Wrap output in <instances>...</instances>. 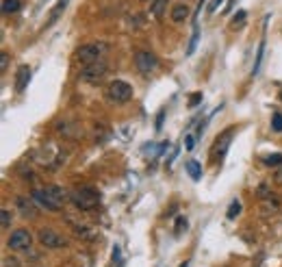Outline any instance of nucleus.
I'll list each match as a JSON object with an SVG mask.
<instances>
[{
  "instance_id": "1",
  "label": "nucleus",
  "mask_w": 282,
  "mask_h": 267,
  "mask_svg": "<svg viewBox=\"0 0 282 267\" xmlns=\"http://www.w3.org/2000/svg\"><path fill=\"white\" fill-rule=\"evenodd\" d=\"M72 193L59 185H48L46 189H33V200H37L48 211H61L65 202H70Z\"/></svg>"
},
{
  "instance_id": "2",
  "label": "nucleus",
  "mask_w": 282,
  "mask_h": 267,
  "mask_svg": "<svg viewBox=\"0 0 282 267\" xmlns=\"http://www.w3.org/2000/svg\"><path fill=\"white\" fill-rule=\"evenodd\" d=\"M108 50H111V46L104 44V41H91V44H85L76 50V59L81 61L83 66H89V63L104 61Z\"/></svg>"
},
{
  "instance_id": "3",
  "label": "nucleus",
  "mask_w": 282,
  "mask_h": 267,
  "mask_svg": "<svg viewBox=\"0 0 282 267\" xmlns=\"http://www.w3.org/2000/svg\"><path fill=\"white\" fill-rule=\"evenodd\" d=\"M70 202L78 208V211H91V208L98 206V202H100V191L93 189V187H78V189L72 191Z\"/></svg>"
},
{
  "instance_id": "4",
  "label": "nucleus",
  "mask_w": 282,
  "mask_h": 267,
  "mask_svg": "<svg viewBox=\"0 0 282 267\" xmlns=\"http://www.w3.org/2000/svg\"><path fill=\"white\" fill-rule=\"evenodd\" d=\"M106 100L113 104H124L128 102L130 98H133V87H130V83L126 81H113L106 85Z\"/></svg>"
},
{
  "instance_id": "5",
  "label": "nucleus",
  "mask_w": 282,
  "mask_h": 267,
  "mask_svg": "<svg viewBox=\"0 0 282 267\" xmlns=\"http://www.w3.org/2000/svg\"><path fill=\"white\" fill-rule=\"evenodd\" d=\"M233 135H235V128H226V131L217 137V141L213 143V148H211L213 163H221L223 161V156H226L230 143H233Z\"/></svg>"
},
{
  "instance_id": "6",
  "label": "nucleus",
  "mask_w": 282,
  "mask_h": 267,
  "mask_svg": "<svg viewBox=\"0 0 282 267\" xmlns=\"http://www.w3.org/2000/svg\"><path fill=\"white\" fill-rule=\"evenodd\" d=\"M37 239L43 248H48V250H59V248H65V245H68V239L52 228H41L37 233Z\"/></svg>"
},
{
  "instance_id": "7",
  "label": "nucleus",
  "mask_w": 282,
  "mask_h": 267,
  "mask_svg": "<svg viewBox=\"0 0 282 267\" xmlns=\"http://www.w3.org/2000/svg\"><path fill=\"white\" fill-rule=\"evenodd\" d=\"M7 245H9V250H16V252L28 250L33 245V235L28 233V230H24V228H18V230H13V233L9 235Z\"/></svg>"
},
{
  "instance_id": "8",
  "label": "nucleus",
  "mask_w": 282,
  "mask_h": 267,
  "mask_svg": "<svg viewBox=\"0 0 282 267\" xmlns=\"http://www.w3.org/2000/svg\"><path fill=\"white\" fill-rule=\"evenodd\" d=\"M108 72L106 61H98V63H89V66H83L81 70V81L87 83H98L100 78H104Z\"/></svg>"
},
{
  "instance_id": "9",
  "label": "nucleus",
  "mask_w": 282,
  "mask_h": 267,
  "mask_svg": "<svg viewBox=\"0 0 282 267\" xmlns=\"http://www.w3.org/2000/svg\"><path fill=\"white\" fill-rule=\"evenodd\" d=\"M135 66L141 74H150V72L156 70L158 59H156L154 52H150V50H139V52L135 55Z\"/></svg>"
},
{
  "instance_id": "10",
  "label": "nucleus",
  "mask_w": 282,
  "mask_h": 267,
  "mask_svg": "<svg viewBox=\"0 0 282 267\" xmlns=\"http://www.w3.org/2000/svg\"><path fill=\"white\" fill-rule=\"evenodd\" d=\"M16 206H18V211H20L22 218L31 220V218H35V215H37V206H35V202L31 198H26V196L16 198Z\"/></svg>"
},
{
  "instance_id": "11",
  "label": "nucleus",
  "mask_w": 282,
  "mask_h": 267,
  "mask_svg": "<svg viewBox=\"0 0 282 267\" xmlns=\"http://www.w3.org/2000/svg\"><path fill=\"white\" fill-rule=\"evenodd\" d=\"M189 16H191V9H189V5H187V3H178V5L172 7V22L174 24L185 22Z\"/></svg>"
},
{
  "instance_id": "12",
  "label": "nucleus",
  "mask_w": 282,
  "mask_h": 267,
  "mask_svg": "<svg viewBox=\"0 0 282 267\" xmlns=\"http://www.w3.org/2000/svg\"><path fill=\"white\" fill-rule=\"evenodd\" d=\"M28 81H31V68H28V66H20L18 74H16V89L24 91L28 87Z\"/></svg>"
},
{
  "instance_id": "13",
  "label": "nucleus",
  "mask_w": 282,
  "mask_h": 267,
  "mask_svg": "<svg viewBox=\"0 0 282 267\" xmlns=\"http://www.w3.org/2000/svg\"><path fill=\"white\" fill-rule=\"evenodd\" d=\"M260 208H263V215H273V213H278L282 204H280V200L278 198H263L260 200Z\"/></svg>"
},
{
  "instance_id": "14",
  "label": "nucleus",
  "mask_w": 282,
  "mask_h": 267,
  "mask_svg": "<svg viewBox=\"0 0 282 267\" xmlns=\"http://www.w3.org/2000/svg\"><path fill=\"white\" fill-rule=\"evenodd\" d=\"M72 228H74V235L78 239H83V241L96 239V230H91V226H87V224H74Z\"/></svg>"
},
{
  "instance_id": "15",
  "label": "nucleus",
  "mask_w": 282,
  "mask_h": 267,
  "mask_svg": "<svg viewBox=\"0 0 282 267\" xmlns=\"http://www.w3.org/2000/svg\"><path fill=\"white\" fill-rule=\"evenodd\" d=\"M165 9H167V0H152V5H150V16H154V18H161Z\"/></svg>"
},
{
  "instance_id": "16",
  "label": "nucleus",
  "mask_w": 282,
  "mask_h": 267,
  "mask_svg": "<svg viewBox=\"0 0 282 267\" xmlns=\"http://www.w3.org/2000/svg\"><path fill=\"white\" fill-rule=\"evenodd\" d=\"M245 22H248V11H237L235 16H233V20H230V28H243L245 26Z\"/></svg>"
},
{
  "instance_id": "17",
  "label": "nucleus",
  "mask_w": 282,
  "mask_h": 267,
  "mask_svg": "<svg viewBox=\"0 0 282 267\" xmlns=\"http://www.w3.org/2000/svg\"><path fill=\"white\" fill-rule=\"evenodd\" d=\"M185 168H187V172H189V176H191L193 180H200V178H202V165H200L198 161H187Z\"/></svg>"
},
{
  "instance_id": "18",
  "label": "nucleus",
  "mask_w": 282,
  "mask_h": 267,
  "mask_svg": "<svg viewBox=\"0 0 282 267\" xmlns=\"http://www.w3.org/2000/svg\"><path fill=\"white\" fill-rule=\"evenodd\" d=\"M263 52H265V39L258 44V50H256V61H254V68H252V76H256V74H258L260 63H263Z\"/></svg>"
},
{
  "instance_id": "19",
  "label": "nucleus",
  "mask_w": 282,
  "mask_h": 267,
  "mask_svg": "<svg viewBox=\"0 0 282 267\" xmlns=\"http://www.w3.org/2000/svg\"><path fill=\"white\" fill-rule=\"evenodd\" d=\"M20 0H3V13H7V16H9V13H18L20 11Z\"/></svg>"
},
{
  "instance_id": "20",
  "label": "nucleus",
  "mask_w": 282,
  "mask_h": 267,
  "mask_svg": "<svg viewBox=\"0 0 282 267\" xmlns=\"http://www.w3.org/2000/svg\"><path fill=\"white\" fill-rule=\"evenodd\" d=\"M65 7H68V0H59V3H57V7H54L52 11H50V24L59 20V16L65 11Z\"/></svg>"
},
{
  "instance_id": "21",
  "label": "nucleus",
  "mask_w": 282,
  "mask_h": 267,
  "mask_svg": "<svg viewBox=\"0 0 282 267\" xmlns=\"http://www.w3.org/2000/svg\"><path fill=\"white\" fill-rule=\"evenodd\" d=\"M263 163L265 165H271V168H280V165H282V154L280 152L267 154V156H263Z\"/></svg>"
},
{
  "instance_id": "22",
  "label": "nucleus",
  "mask_w": 282,
  "mask_h": 267,
  "mask_svg": "<svg viewBox=\"0 0 282 267\" xmlns=\"http://www.w3.org/2000/svg\"><path fill=\"white\" fill-rule=\"evenodd\" d=\"M237 215H241V202L233 200V202H230V206H228V211H226V218L228 220H235Z\"/></svg>"
},
{
  "instance_id": "23",
  "label": "nucleus",
  "mask_w": 282,
  "mask_h": 267,
  "mask_svg": "<svg viewBox=\"0 0 282 267\" xmlns=\"http://www.w3.org/2000/svg\"><path fill=\"white\" fill-rule=\"evenodd\" d=\"M271 131L273 133H282V113H273V118H271Z\"/></svg>"
},
{
  "instance_id": "24",
  "label": "nucleus",
  "mask_w": 282,
  "mask_h": 267,
  "mask_svg": "<svg viewBox=\"0 0 282 267\" xmlns=\"http://www.w3.org/2000/svg\"><path fill=\"white\" fill-rule=\"evenodd\" d=\"M0 224H3V228H9L11 226V213H9V208H3V211H0Z\"/></svg>"
},
{
  "instance_id": "25",
  "label": "nucleus",
  "mask_w": 282,
  "mask_h": 267,
  "mask_svg": "<svg viewBox=\"0 0 282 267\" xmlns=\"http://www.w3.org/2000/svg\"><path fill=\"white\" fill-rule=\"evenodd\" d=\"M9 68V52H0V72H7Z\"/></svg>"
},
{
  "instance_id": "26",
  "label": "nucleus",
  "mask_w": 282,
  "mask_h": 267,
  "mask_svg": "<svg viewBox=\"0 0 282 267\" xmlns=\"http://www.w3.org/2000/svg\"><path fill=\"white\" fill-rule=\"evenodd\" d=\"M198 35H200V31H198V26H195V28H193V37H191V44H189V50H187V55H193L195 44H198Z\"/></svg>"
},
{
  "instance_id": "27",
  "label": "nucleus",
  "mask_w": 282,
  "mask_h": 267,
  "mask_svg": "<svg viewBox=\"0 0 282 267\" xmlns=\"http://www.w3.org/2000/svg\"><path fill=\"white\" fill-rule=\"evenodd\" d=\"M202 102V93H191L189 96V106H198Z\"/></svg>"
},
{
  "instance_id": "28",
  "label": "nucleus",
  "mask_w": 282,
  "mask_h": 267,
  "mask_svg": "<svg viewBox=\"0 0 282 267\" xmlns=\"http://www.w3.org/2000/svg\"><path fill=\"white\" fill-rule=\"evenodd\" d=\"M273 183H276L278 187H282V165L276 168V172H273Z\"/></svg>"
},
{
  "instance_id": "29",
  "label": "nucleus",
  "mask_w": 282,
  "mask_h": 267,
  "mask_svg": "<svg viewBox=\"0 0 282 267\" xmlns=\"http://www.w3.org/2000/svg\"><path fill=\"white\" fill-rule=\"evenodd\" d=\"M185 228H187V220L185 218H178L176 220V233H183Z\"/></svg>"
},
{
  "instance_id": "30",
  "label": "nucleus",
  "mask_w": 282,
  "mask_h": 267,
  "mask_svg": "<svg viewBox=\"0 0 282 267\" xmlns=\"http://www.w3.org/2000/svg\"><path fill=\"white\" fill-rule=\"evenodd\" d=\"M256 193H258V198H260V200H263V198H269V191H267V185H260Z\"/></svg>"
},
{
  "instance_id": "31",
  "label": "nucleus",
  "mask_w": 282,
  "mask_h": 267,
  "mask_svg": "<svg viewBox=\"0 0 282 267\" xmlns=\"http://www.w3.org/2000/svg\"><path fill=\"white\" fill-rule=\"evenodd\" d=\"M193 146H195V137H193V135H187L185 148H187V150H193Z\"/></svg>"
},
{
  "instance_id": "32",
  "label": "nucleus",
  "mask_w": 282,
  "mask_h": 267,
  "mask_svg": "<svg viewBox=\"0 0 282 267\" xmlns=\"http://www.w3.org/2000/svg\"><path fill=\"white\" fill-rule=\"evenodd\" d=\"M221 3H223V0H213V3L208 5V13H215V11H217V7H219Z\"/></svg>"
},
{
  "instance_id": "33",
  "label": "nucleus",
  "mask_w": 282,
  "mask_h": 267,
  "mask_svg": "<svg viewBox=\"0 0 282 267\" xmlns=\"http://www.w3.org/2000/svg\"><path fill=\"white\" fill-rule=\"evenodd\" d=\"M163 118H165V111L158 113V118H156V131H161V126H163Z\"/></svg>"
},
{
  "instance_id": "34",
  "label": "nucleus",
  "mask_w": 282,
  "mask_h": 267,
  "mask_svg": "<svg viewBox=\"0 0 282 267\" xmlns=\"http://www.w3.org/2000/svg\"><path fill=\"white\" fill-rule=\"evenodd\" d=\"M278 98H280V102H282V89H280V93H278Z\"/></svg>"
}]
</instances>
